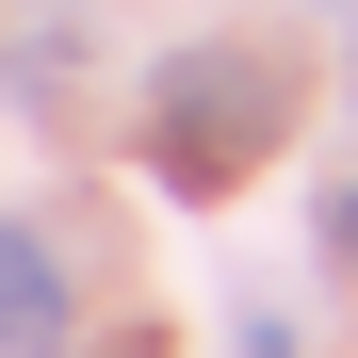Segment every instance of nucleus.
I'll list each match as a JSON object with an SVG mask.
<instances>
[{"mask_svg": "<svg viewBox=\"0 0 358 358\" xmlns=\"http://www.w3.org/2000/svg\"><path fill=\"white\" fill-rule=\"evenodd\" d=\"M277 147V66L261 49H179V66L147 82V163L179 179V196H228Z\"/></svg>", "mask_w": 358, "mask_h": 358, "instance_id": "f257e3e1", "label": "nucleus"}, {"mask_svg": "<svg viewBox=\"0 0 358 358\" xmlns=\"http://www.w3.org/2000/svg\"><path fill=\"white\" fill-rule=\"evenodd\" d=\"M0 358H66V245L0 212Z\"/></svg>", "mask_w": 358, "mask_h": 358, "instance_id": "f03ea898", "label": "nucleus"}, {"mask_svg": "<svg viewBox=\"0 0 358 358\" xmlns=\"http://www.w3.org/2000/svg\"><path fill=\"white\" fill-rule=\"evenodd\" d=\"M326 261H358V179H342V196H326Z\"/></svg>", "mask_w": 358, "mask_h": 358, "instance_id": "7ed1b4c3", "label": "nucleus"}]
</instances>
